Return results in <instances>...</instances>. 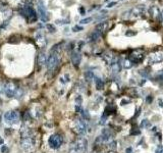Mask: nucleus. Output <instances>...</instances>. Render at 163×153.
<instances>
[{
    "mask_svg": "<svg viewBox=\"0 0 163 153\" xmlns=\"http://www.w3.org/2000/svg\"><path fill=\"white\" fill-rule=\"evenodd\" d=\"M35 41H36V43L38 44L39 47L44 48V47L47 45L46 37H45V35H44L43 33H41V32H38V33L35 35Z\"/></svg>",
    "mask_w": 163,
    "mask_h": 153,
    "instance_id": "nucleus-13",
    "label": "nucleus"
},
{
    "mask_svg": "<svg viewBox=\"0 0 163 153\" xmlns=\"http://www.w3.org/2000/svg\"><path fill=\"white\" fill-rule=\"evenodd\" d=\"M21 136H22V139L23 138H28V137H32V132L31 130L28 128V127H22L21 129Z\"/></svg>",
    "mask_w": 163,
    "mask_h": 153,
    "instance_id": "nucleus-19",
    "label": "nucleus"
},
{
    "mask_svg": "<svg viewBox=\"0 0 163 153\" xmlns=\"http://www.w3.org/2000/svg\"><path fill=\"white\" fill-rule=\"evenodd\" d=\"M110 66H111V68H112V71L115 72V73H118V72L120 71V69H121V64H120V62H119L118 60H116L115 62H113Z\"/></svg>",
    "mask_w": 163,
    "mask_h": 153,
    "instance_id": "nucleus-22",
    "label": "nucleus"
},
{
    "mask_svg": "<svg viewBox=\"0 0 163 153\" xmlns=\"http://www.w3.org/2000/svg\"><path fill=\"white\" fill-rule=\"evenodd\" d=\"M116 4V2H111V3H109L108 5H107V7L108 8H111V7H113V5H115Z\"/></svg>",
    "mask_w": 163,
    "mask_h": 153,
    "instance_id": "nucleus-39",
    "label": "nucleus"
},
{
    "mask_svg": "<svg viewBox=\"0 0 163 153\" xmlns=\"http://www.w3.org/2000/svg\"><path fill=\"white\" fill-rule=\"evenodd\" d=\"M21 146L25 151H32L35 146V141L33 136L28 137V138H23L21 140Z\"/></svg>",
    "mask_w": 163,
    "mask_h": 153,
    "instance_id": "nucleus-8",
    "label": "nucleus"
},
{
    "mask_svg": "<svg viewBox=\"0 0 163 153\" xmlns=\"http://www.w3.org/2000/svg\"><path fill=\"white\" fill-rule=\"evenodd\" d=\"M38 11H39V14H40V18H41V21L46 23L49 21V14L46 10V7L44 5V3L42 2V0H39V4H38Z\"/></svg>",
    "mask_w": 163,
    "mask_h": 153,
    "instance_id": "nucleus-10",
    "label": "nucleus"
},
{
    "mask_svg": "<svg viewBox=\"0 0 163 153\" xmlns=\"http://www.w3.org/2000/svg\"><path fill=\"white\" fill-rule=\"evenodd\" d=\"M7 149H8V148H7L5 145H2V147H1V149H0V150H1V152H2V153H5Z\"/></svg>",
    "mask_w": 163,
    "mask_h": 153,
    "instance_id": "nucleus-36",
    "label": "nucleus"
},
{
    "mask_svg": "<svg viewBox=\"0 0 163 153\" xmlns=\"http://www.w3.org/2000/svg\"><path fill=\"white\" fill-rule=\"evenodd\" d=\"M81 102H83V98L81 96H76L75 97V105H78V106H81Z\"/></svg>",
    "mask_w": 163,
    "mask_h": 153,
    "instance_id": "nucleus-31",
    "label": "nucleus"
},
{
    "mask_svg": "<svg viewBox=\"0 0 163 153\" xmlns=\"http://www.w3.org/2000/svg\"><path fill=\"white\" fill-rule=\"evenodd\" d=\"M163 61V50H157L149 54L148 56V63L155 64Z\"/></svg>",
    "mask_w": 163,
    "mask_h": 153,
    "instance_id": "nucleus-6",
    "label": "nucleus"
},
{
    "mask_svg": "<svg viewBox=\"0 0 163 153\" xmlns=\"http://www.w3.org/2000/svg\"><path fill=\"white\" fill-rule=\"evenodd\" d=\"M3 142H4V141H3V139H2V138H0V145H2V144H3Z\"/></svg>",
    "mask_w": 163,
    "mask_h": 153,
    "instance_id": "nucleus-43",
    "label": "nucleus"
},
{
    "mask_svg": "<svg viewBox=\"0 0 163 153\" xmlns=\"http://www.w3.org/2000/svg\"><path fill=\"white\" fill-rule=\"evenodd\" d=\"M108 147H109L110 149H112V150H113V149H115V148H116V142H115V141H112L111 143H109Z\"/></svg>",
    "mask_w": 163,
    "mask_h": 153,
    "instance_id": "nucleus-34",
    "label": "nucleus"
},
{
    "mask_svg": "<svg viewBox=\"0 0 163 153\" xmlns=\"http://www.w3.org/2000/svg\"><path fill=\"white\" fill-rule=\"evenodd\" d=\"M37 61H38V64H39L40 66H43L45 63H47V58H46L45 53H40V54L38 55Z\"/></svg>",
    "mask_w": 163,
    "mask_h": 153,
    "instance_id": "nucleus-21",
    "label": "nucleus"
},
{
    "mask_svg": "<svg viewBox=\"0 0 163 153\" xmlns=\"http://www.w3.org/2000/svg\"><path fill=\"white\" fill-rule=\"evenodd\" d=\"M72 31L73 32H80V31H83V27H80V26H74L72 28Z\"/></svg>",
    "mask_w": 163,
    "mask_h": 153,
    "instance_id": "nucleus-33",
    "label": "nucleus"
},
{
    "mask_svg": "<svg viewBox=\"0 0 163 153\" xmlns=\"http://www.w3.org/2000/svg\"><path fill=\"white\" fill-rule=\"evenodd\" d=\"M145 12V6L144 5H137L134 8L131 9L129 13L132 18H140L142 14H144Z\"/></svg>",
    "mask_w": 163,
    "mask_h": 153,
    "instance_id": "nucleus-12",
    "label": "nucleus"
},
{
    "mask_svg": "<svg viewBox=\"0 0 163 153\" xmlns=\"http://www.w3.org/2000/svg\"><path fill=\"white\" fill-rule=\"evenodd\" d=\"M4 91H5L6 96L8 98H11V97H15L18 93V88L13 83H7L4 86Z\"/></svg>",
    "mask_w": 163,
    "mask_h": 153,
    "instance_id": "nucleus-11",
    "label": "nucleus"
},
{
    "mask_svg": "<svg viewBox=\"0 0 163 153\" xmlns=\"http://www.w3.org/2000/svg\"><path fill=\"white\" fill-rule=\"evenodd\" d=\"M63 143V139L60 135L58 134H54V135H51L48 139V144H49V147L51 149H54V150H57L61 147Z\"/></svg>",
    "mask_w": 163,
    "mask_h": 153,
    "instance_id": "nucleus-4",
    "label": "nucleus"
},
{
    "mask_svg": "<svg viewBox=\"0 0 163 153\" xmlns=\"http://www.w3.org/2000/svg\"><path fill=\"white\" fill-rule=\"evenodd\" d=\"M74 130L79 136H85L87 133V125H86L85 120H83L81 118H75Z\"/></svg>",
    "mask_w": 163,
    "mask_h": 153,
    "instance_id": "nucleus-7",
    "label": "nucleus"
},
{
    "mask_svg": "<svg viewBox=\"0 0 163 153\" xmlns=\"http://www.w3.org/2000/svg\"><path fill=\"white\" fill-rule=\"evenodd\" d=\"M79 112H80L81 116H83L84 120H85V119H90V114H89V112H88L87 110H84V109H81V110H80Z\"/></svg>",
    "mask_w": 163,
    "mask_h": 153,
    "instance_id": "nucleus-27",
    "label": "nucleus"
},
{
    "mask_svg": "<svg viewBox=\"0 0 163 153\" xmlns=\"http://www.w3.org/2000/svg\"><path fill=\"white\" fill-rule=\"evenodd\" d=\"M145 57V51L143 49H136L131 54V60L133 62H141Z\"/></svg>",
    "mask_w": 163,
    "mask_h": 153,
    "instance_id": "nucleus-9",
    "label": "nucleus"
},
{
    "mask_svg": "<svg viewBox=\"0 0 163 153\" xmlns=\"http://www.w3.org/2000/svg\"><path fill=\"white\" fill-rule=\"evenodd\" d=\"M155 153H163V148L161 146H158L157 149L155 150Z\"/></svg>",
    "mask_w": 163,
    "mask_h": 153,
    "instance_id": "nucleus-35",
    "label": "nucleus"
},
{
    "mask_svg": "<svg viewBox=\"0 0 163 153\" xmlns=\"http://www.w3.org/2000/svg\"><path fill=\"white\" fill-rule=\"evenodd\" d=\"M60 82H61L62 84L68 83V82H69V75H68V74H65L64 76H62V78L60 79Z\"/></svg>",
    "mask_w": 163,
    "mask_h": 153,
    "instance_id": "nucleus-30",
    "label": "nucleus"
},
{
    "mask_svg": "<svg viewBox=\"0 0 163 153\" xmlns=\"http://www.w3.org/2000/svg\"><path fill=\"white\" fill-rule=\"evenodd\" d=\"M147 102H148V103H151V102H152V96H150V98L147 97Z\"/></svg>",
    "mask_w": 163,
    "mask_h": 153,
    "instance_id": "nucleus-40",
    "label": "nucleus"
},
{
    "mask_svg": "<svg viewBox=\"0 0 163 153\" xmlns=\"http://www.w3.org/2000/svg\"><path fill=\"white\" fill-rule=\"evenodd\" d=\"M134 62L131 60V59H124V61L122 62V66L125 68V69H129L132 66H133Z\"/></svg>",
    "mask_w": 163,
    "mask_h": 153,
    "instance_id": "nucleus-24",
    "label": "nucleus"
},
{
    "mask_svg": "<svg viewBox=\"0 0 163 153\" xmlns=\"http://www.w3.org/2000/svg\"><path fill=\"white\" fill-rule=\"evenodd\" d=\"M88 142L85 138H78L70 144L69 153H85L87 151Z\"/></svg>",
    "mask_w": 163,
    "mask_h": 153,
    "instance_id": "nucleus-1",
    "label": "nucleus"
},
{
    "mask_svg": "<svg viewBox=\"0 0 163 153\" xmlns=\"http://www.w3.org/2000/svg\"><path fill=\"white\" fill-rule=\"evenodd\" d=\"M94 81H95V86H96V89H97V90H102V89L104 88V82H103L102 79L98 78V76H95Z\"/></svg>",
    "mask_w": 163,
    "mask_h": 153,
    "instance_id": "nucleus-20",
    "label": "nucleus"
},
{
    "mask_svg": "<svg viewBox=\"0 0 163 153\" xmlns=\"http://www.w3.org/2000/svg\"><path fill=\"white\" fill-rule=\"evenodd\" d=\"M79 11H80L81 13H85V9H83V7H80V8H79Z\"/></svg>",
    "mask_w": 163,
    "mask_h": 153,
    "instance_id": "nucleus-42",
    "label": "nucleus"
},
{
    "mask_svg": "<svg viewBox=\"0 0 163 153\" xmlns=\"http://www.w3.org/2000/svg\"><path fill=\"white\" fill-rule=\"evenodd\" d=\"M151 127H152V125H151V123H150L148 119L142 120V123H141V128H143V129H150Z\"/></svg>",
    "mask_w": 163,
    "mask_h": 153,
    "instance_id": "nucleus-26",
    "label": "nucleus"
},
{
    "mask_svg": "<svg viewBox=\"0 0 163 153\" xmlns=\"http://www.w3.org/2000/svg\"><path fill=\"white\" fill-rule=\"evenodd\" d=\"M60 58H59V53H50V56L47 59V68L48 71H53L59 64Z\"/></svg>",
    "mask_w": 163,
    "mask_h": 153,
    "instance_id": "nucleus-3",
    "label": "nucleus"
},
{
    "mask_svg": "<svg viewBox=\"0 0 163 153\" xmlns=\"http://www.w3.org/2000/svg\"><path fill=\"white\" fill-rule=\"evenodd\" d=\"M102 58L105 60V62H106L107 64H110V65H111L113 62L116 61L115 55H114V53L111 52V51H105V52L102 54Z\"/></svg>",
    "mask_w": 163,
    "mask_h": 153,
    "instance_id": "nucleus-14",
    "label": "nucleus"
},
{
    "mask_svg": "<svg viewBox=\"0 0 163 153\" xmlns=\"http://www.w3.org/2000/svg\"><path fill=\"white\" fill-rule=\"evenodd\" d=\"M93 21V19L92 18H86V19H83L79 23L81 24V25H87V24H89V23H91Z\"/></svg>",
    "mask_w": 163,
    "mask_h": 153,
    "instance_id": "nucleus-29",
    "label": "nucleus"
},
{
    "mask_svg": "<svg viewBox=\"0 0 163 153\" xmlns=\"http://www.w3.org/2000/svg\"><path fill=\"white\" fill-rule=\"evenodd\" d=\"M84 75H85V79H86L88 82H91V81H92V80L95 78V76H94V73H93L92 71H90V70L86 71Z\"/></svg>",
    "mask_w": 163,
    "mask_h": 153,
    "instance_id": "nucleus-25",
    "label": "nucleus"
},
{
    "mask_svg": "<svg viewBox=\"0 0 163 153\" xmlns=\"http://www.w3.org/2000/svg\"><path fill=\"white\" fill-rule=\"evenodd\" d=\"M70 59H71V62H72V64L74 65V66H78L79 65V63H80V61H81V54L78 52V51H72V53H71V55H70Z\"/></svg>",
    "mask_w": 163,
    "mask_h": 153,
    "instance_id": "nucleus-15",
    "label": "nucleus"
},
{
    "mask_svg": "<svg viewBox=\"0 0 163 153\" xmlns=\"http://www.w3.org/2000/svg\"><path fill=\"white\" fill-rule=\"evenodd\" d=\"M111 138H112L111 132H110L108 129H103L101 135H100L99 138H98V140H101V141H109Z\"/></svg>",
    "mask_w": 163,
    "mask_h": 153,
    "instance_id": "nucleus-18",
    "label": "nucleus"
},
{
    "mask_svg": "<svg viewBox=\"0 0 163 153\" xmlns=\"http://www.w3.org/2000/svg\"><path fill=\"white\" fill-rule=\"evenodd\" d=\"M107 30H108V23H107V22H101V23H99V24L96 26V29H95V31L98 32L100 35L104 34Z\"/></svg>",
    "mask_w": 163,
    "mask_h": 153,
    "instance_id": "nucleus-17",
    "label": "nucleus"
},
{
    "mask_svg": "<svg viewBox=\"0 0 163 153\" xmlns=\"http://www.w3.org/2000/svg\"><path fill=\"white\" fill-rule=\"evenodd\" d=\"M132 150H133V148H127V149H126V153H131Z\"/></svg>",
    "mask_w": 163,
    "mask_h": 153,
    "instance_id": "nucleus-41",
    "label": "nucleus"
},
{
    "mask_svg": "<svg viewBox=\"0 0 163 153\" xmlns=\"http://www.w3.org/2000/svg\"><path fill=\"white\" fill-rule=\"evenodd\" d=\"M149 14H150L153 19H155V20H158V19L161 18L160 9H159L157 6H155V5H153V6H151V7L149 8Z\"/></svg>",
    "mask_w": 163,
    "mask_h": 153,
    "instance_id": "nucleus-16",
    "label": "nucleus"
},
{
    "mask_svg": "<svg viewBox=\"0 0 163 153\" xmlns=\"http://www.w3.org/2000/svg\"><path fill=\"white\" fill-rule=\"evenodd\" d=\"M129 102H131V101H129L128 99H122V100H121V105H126L125 103H129Z\"/></svg>",
    "mask_w": 163,
    "mask_h": 153,
    "instance_id": "nucleus-37",
    "label": "nucleus"
},
{
    "mask_svg": "<svg viewBox=\"0 0 163 153\" xmlns=\"http://www.w3.org/2000/svg\"><path fill=\"white\" fill-rule=\"evenodd\" d=\"M20 13L28 21V23H33V22H36L37 21V14H36V11L34 10V8L30 5H24L20 8Z\"/></svg>",
    "mask_w": 163,
    "mask_h": 153,
    "instance_id": "nucleus-2",
    "label": "nucleus"
},
{
    "mask_svg": "<svg viewBox=\"0 0 163 153\" xmlns=\"http://www.w3.org/2000/svg\"><path fill=\"white\" fill-rule=\"evenodd\" d=\"M100 36H101V35H100L98 32L94 31V32H92V33L90 34V41L96 42V41H98V39H100Z\"/></svg>",
    "mask_w": 163,
    "mask_h": 153,
    "instance_id": "nucleus-23",
    "label": "nucleus"
},
{
    "mask_svg": "<svg viewBox=\"0 0 163 153\" xmlns=\"http://www.w3.org/2000/svg\"><path fill=\"white\" fill-rule=\"evenodd\" d=\"M161 19H162V22H163V11L161 12Z\"/></svg>",
    "mask_w": 163,
    "mask_h": 153,
    "instance_id": "nucleus-44",
    "label": "nucleus"
},
{
    "mask_svg": "<svg viewBox=\"0 0 163 153\" xmlns=\"http://www.w3.org/2000/svg\"><path fill=\"white\" fill-rule=\"evenodd\" d=\"M158 101H159V106H160V107H163V98H160Z\"/></svg>",
    "mask_w": 163,
    "mask_h": 153,
    "instance_id": "nucleus-38",
    "label": "nucleus"
},
{
    "mask_svg": "<svg viewBox=\"0 0 163 153\" xmlns=\"http://www.w3.org/2000/svg\"><path fill=\"white\" fill-rule=\"evenodd\" d=\"M137 35V32L136 31H132V30H128L125 32V36H136Z\"/></svg>",
    "mask_w": 163,
    "mask_h": 153,
    "instance_id": "nucleus-32",
    "label": "nucleus"
},
{
    "mask_svg": "<svg viewBox=\"0 0 163 153\" xmlns=\"http://www.w3.org/2000/svg\"><path fill=\"white\" fill-rule=\"evenodd\" d=\"M46 28H47V30H48L50 33H55V32H56V28H55L53 25H51V24H48V25L46 26Z\"/></svg>",
    "mask_w": 163,
    "mask_h": 153,
    "instance_id": "nucleus-28",
    "label": "nucleus"
},
{
    "mask_svg": "<svg viewBox=\"0 0 163 153\" xmlns=\"http://www.w3.org/2000/svg\"><path fill=\"white\" fill-rule=\"evenodd\" d=\"M3 118H4V120H5L6 124H8V125H14V124H18L19 120H20V113H19L18 111L10 110V111H7V112L4 113Z\"/></svg>",
    "mask_w": 163,
    "mask_h": 153,
    "instance_id": "nucleus-5",
    "label": "nucleus"
}]
</instances>
